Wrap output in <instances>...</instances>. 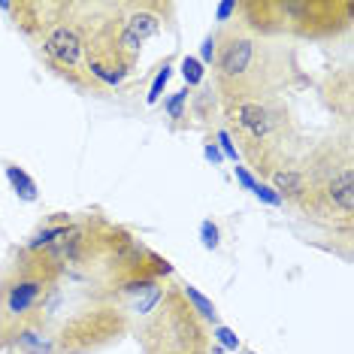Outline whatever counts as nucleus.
I'll return each mask as SVG.
<instances>
[{
  "instance_id": "11",
  "label": "nucleus",
  "mask_w": 354,
  "mask_h": 354,
  "mask_svg": "<svg viewBox=\"0 0 354 354\" xmlns=\"http://www.w3.org/2000/svg\"><path fill=\"white\" fill-rule=\"evenodd\" d=\"M122 12L127 28L142 46L151 37L176 30V21H179V6L173 0H122Z\"/></svg>"
},
{
  "instance_id": "2",
  "label": "nucleus",
  "mask_w": 354,
  "mask_h": 354,
  "mask_svg": "<svg viewBox=\"0 0 354 354\" xmlns=\"http://www.w3.org/2000/svg\"><path fill=\"white\" fill-rule=\"evenodd\" d=\"M212 52V91L221 106H239L252 100H288V94L312 85L306 76L300 52L288 39L252 34L230 19L215 30Z\"/></svg>"
},
{
  "instance_id": "17",
  "label": "nucleus",
  "mask_w": 354,
  "mask_h": 354,
  "mask_svg": "<svg viewBox=\"0 0 354 354\" xmlns=\"http://www.w3.org/2000/svg\"><path fill=\"white\" fill-rule=\"evenodd\" d=\"M170 67H173V58H164V64L158 67V73H155V82H151V91H149V103L155 106V103H160V91L167 88V79H170Z\"/></svg>"
},
{
  "instance_id": "18",
  "label": "nucleus",
  "mask_w": 354,
  "mask_h": 354,
  "mask_svg": "<svg viewBox=\"0 0 354 354\" xmlns=\"http://www.w3.org/2000/svg\"><path fill=\"white\" fill-rule=\"evenodd\" d=\"M182 76H185V82H188V88H200L206 82L203 79V64H200L197 58H185L182 61Z\"/></svg>"
},
{
  "instance_id": "19",
  "label": "nucleus",
  "mask_w": 354,
  "mask_h": 354,
  "mask_svg": "<svg viewBox=\"0 0 354 354\" xmlns=\"http://www.w3.org/2000/svg\"><path fill=\"white\" fill-rule=\"evenodd\" d=\"M212 342H221L224 348H239V339H236V333H233V330H227L224 324L212 327Z\"/></svg>"
},
{
  "instance_id": "8",
  "label": "nucleus",
  "mask_w": 354,
  "mask_h": 354,
  "mask_svg": "<svg viewBox=\"0 0 354 354\" xmlns=\"http://www.w3.org/2000/svg\"><path fill=\"white\" fill-rule=\"evenodd\" d=\"M73 12L94 82L109 91L133 76L142 43L127 28L122 0H73Z\"/></svg>"
},
{
  "instance_id": "14",
  "label": "nucleus",
  "mask_w": 354,
  "mask_h": 354,
  "mask_svg": "<svg viewBox=\"0 0 354 354\" xmlns=\"http://www.w3.org/2000/svg\"><path fill=\"white\" fill-rule=\"evenodd\" d=\"M188 94H191V88L185 85L182 91H176V94H170V97L164 100V112H167V124H170V131H191Z\"/></svg>"
},
{
  "instance_id": "12",
  "label": "nucleus",
  "mask_w": 354,
  "mask_h": 354,
  "mask_svg": "<svg viewBox=\"0 0 354 354\" xmlns=\"http://www.w3.org/2000/svg\"><path fill=\"white\" fill-rule=\"evenodd\" d=\"M315 88H318V97L324 103V109L339 122V127H351L354 124V70H351V64L324 70V76L315 82Z\"/></svg>"
},
{
  "instance_id": "5",
  "label": "nucleus",
  "mask_w": 354,
  "mask_h": 354,
  "mask_svg": "<svg viewBox=\"0 0 354 354\" xmlns=\"http://www.w3.org/2000/svg\"><path fill=\"white\" fill-rule=\"evenodd\" d=\"M221 127L230 142H236V158L245 160V170L257 182L291 170L309 146L294 106L281 97L221 106Z\"/></svg>"
},
{
  "instance_id": "3",
  "label": "nucleus",
  "mask_w": 354,
  "mask_h": 354,
  "mask_svg": "<svg viewBox=\"0 0 354 354\" xmlns=\"http://www.w3.org/2000/svg\"><path fill=\"white\" fill-rule=\"evenodd\" d=\"M67 270L49 248L12 245L0 263V354H37L58 312Z\"/></svg>"
},
{
  "instance_id": "6",
  "label": "nucleus",
  "mask_w": 354,
  "mask_h": 354,
  "mask_svg": "<svg viewBox=\"0 0 354 354\" xmlns=\"http://www.w3.org/2000/svg\"><path fill=\"white\" fill-rule=\"evenodd\" d=\"M0 10L37 49L52 76L76 88L79 94H106L88 70L73 0H15V3H0Z\"/></svg>"
},
{
  "instance_id": "20",
  "label": "nucleus",
  "mask_w": 354,
  "mask_h": 354,
  "mask_svg": "<svg viewBox=\"0 0 354 354\" xmlns=\"http://www.w3.org/2000/svg\"><path fill=\"white\" fill-rule=\"evenodd\" d=\"M203 245L206 248H218V227H215L212 221H203Z\"/></svg>"
},
{
  "instance_id": "1",
  "label": "nucleus",
  "mask_w": 354,
  "mask_h": 354,
  "mask_svg": "<svg viewBox=\"0 0 354 354\" xmlns=\"http://www.w3.org/2000/svg\"><path fill=\"white\" fill-rule=\"evenodd\" d=\"M49 252L64 263L67 281L76 279L85 285V300H106L127 309L176 276L164 254L97 209L73 212V221Z\"/></svg>"
},
{
  "instance_id": "22",
  "label": "nucleus",
  "mask_w": 354,
  "mask_h": 354,
  "mask_svg": "<svg viewBox=\"0 0 354 354\" xmlns=\"http://www.w3.org/2000/svg\"><path fill=\"white\" fill-rule=\"evenodd\" d=\"M6 354H21V351H6Z\"/></svg>"
},
{
  "instance_id": "21",
  "label": "nucleus",
  "mask_w": 354,
  "mask_h": 354,
  "mask_svg": "<svg viewBox=\"0 0 354 354\" xmlns=\"http://www.w3.org/2000/svg\"><path fill=\"white\" fill-rule=\"evenodd\" d=\"M212 52H215V37L209 34L206 43H203V61H206V64H212Z\"/></svg>"
},
{
  "instance_id": "13",
  "label": "nucleus",
  "mask_w": 354,
  "mask_h": 354,
  "mask_svg": "<svg viewBox=\"0 0 354 354\" xmlns=\"http://www.w3.org/2000/svg\"><path fill=\"white\" fill-rule=\"evenodd\" d=\"M188 122H191V127H200V131H206V133L209 131L215 133L221 127V100L209 82H203L188 94Z\"/></svg>"
},
{
  "instance_id": "9",
  "label": "nucleus",
  "mask_w": 354,
  "mask_h": 354,
  "mask_svg": "<svg viewBox=\"0 0 354 354\" xmlns=\"http://www.w3.org/2000/svg\"><path fill=\"white\" fill-rule=\"evenodd\" d=\"M131 336L140 354H212V327L194 312L182 294L179 279H167L149 300L146 312L133 318Z\"/></svg>"
},
{
  "instance_id": "15",
  "label": "nucleus",
  "mask_w": 354,
  "mask_h": 354,
  "mask_svg": "<svg viewBox=\"0 0 354 354\" xmlns=\"http://www.w3.org/2000/svg\"><path fill=\"white\" fill-rule=\"evenodd\" d=\"M3 167H6V179H10V185H12L15 194H19L21 200H28V203H34V200L39 197V194H37V182L28 176L25 167L12 164V160H6Z\"/></svg>"
},
{
  "instance_id": "16",
  "label": "nucleus",
  "mask_w": 354,
  "mask_h": 354,
  "mask_svg": "<svg viewBox=\"0 0 354 354\" xmlns=\"http://www.w3.org/2000/svg\"><path fill=\"white\" fill-rule=\"evenodd\" d=\"M182 294L188 297V303L194 306V312H197V315L206 321L209 327H218V324H221V318H218V309H215V303H212V300H206V297L200 294L194 285H188V281H182Z\"/></svg>"
},
{
  "instance_id": "7",
  "label": "nucleus",
  "mask_w": 354,
  "mask_h": 354,
  "mask_svg": "<svg viewBox=\"0 0 354 354\" xmlns=\"http://www.w3.org/2000/svg\"><path fill=\"white\" fill-rule=\"evenodd\" d=\"M245 30L288 43H330L354 25L351 0H236V15Z\"/></svg>"
},
{
  "instance_id": "10",
  "label": "nucleus",
  "mask_w": 354,
  "mask_h": 354,
  "mask_svg": "<svg viewBox=\"0 0 354 354\" xmlns=\"http://www.w3.org/2000/svg\"><path fill=\"white\" fill-rule=\"evenodd\" d=\"M133 330V312L106 300H82L55 318L37 354H103Z\"/></svg>"
},
{
  "instance_id": "4",
  "label": "nucleus",
  "mask_w": 354,
  "mask_h": 354,
  "mask_svg": "<svg viewBox=\"0 0 354 354\" xmlns=\"http://www.w3.org/2000/svg\"><path fill=\"white\" fill-rule=\"evenodd\" d=\"M300 197L291 206L309 227L327 239H339L342 252L351 257L354 243V131L333 127L330 133L309 140L297 160Z\"/></svg>"
}]
</instances>
